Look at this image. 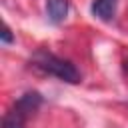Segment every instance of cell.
<instances>
[{
  "instance_id": "277c9868",
  "label": "cell",
  "mask_w": 128,
  "mask_h": 128,
  "mask_svg": "<svg viewBox=\"0 0 128 128\" xmlns=\"http://www.w3.org/2000/svg\"><path fill=\"white\" fill-rule=\"evenodd\" d=\"M68 10H70L68 0H46V14L52 24L64 22L68 16Z\"/></svg>"
},
{
  "instance_id": "7a4b0ae2",
  "label": "cell",
  "mask_w": 128,
  "mask_h": 128,
  "mask_svg": "<svg viewBox=\"0 0 128 128\" xmlns=\"http://www.w3.org/2000/svg\"><path fill=\"white\" fill-rule=\"evenodd\" d=\"M42 96L38 92L22 94L2 118V128H26V120L40 108Z\"/></svg>"
},
{
  "instance_id": "3957f363",
  "label": "cell",
  "mask_w": 128,
  "mask_h": 128,
  "mask_svg": "<svg viewBox=\"0 0 128 128\" xmlns=\"http://www.w3.org/2000/svg\"><path fill=\"white\" fill-rule=\"evenodd\" d=\"M92 14L102 22H112L118 10V0H94L90 6Z\"/></svg>"
},
{
  "instance_id": "6da1fadb",
  "label": "cell",
  "mask_w": 128,
  "mask_h": 128,
  "mask_svg": "<svg viewBox=\"0 0 128 128\" xmlns=\"http://www.w3.org/2000/svg\"><path fill=\"white\" fill-rule=\"evenodd\" d=\"M30 64H32L38 72L48 74V76H54V78H58V80H62V82H68V84H78L80 78H82L80 72H78V68H76L70 60L60 58V56H56V54H52V52H48V50H38V52H34Z\"/></svg>"
},
{
  "instance_id": "5b68a950",
  "label": "cell",
  "mask_w": 128,
  "mask_h": 128,
  "mask_svg": "<svg viewBox=\"0 0 128 128\" xmlns=\"http://www.w3.org/2000/svg\"><path fill=\"white\" fill-rule=\"evenodd\" d=\"M14 38H12V32H10V28L8 26H4V30H2V44H10Z\"/></svg>"
}]
</instances>
